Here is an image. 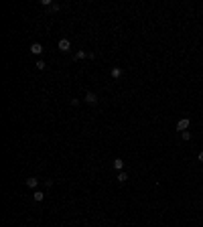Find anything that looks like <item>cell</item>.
<instances>
[{
	"label": "cell",
	"mask_w": 203,
	"mask_h": 227,
	"mask_svg": "<svg viewBox=\"0 0 203 227\" xmlns=\"http://www.w3.org/2000/svg\"><path fill=\"white\" fill-rule=\"evenodd\" d=\"M33 199L37 201V203H41V201H45V193H43V191H35V193H33Z\"/></svg>",
	"instance_id": "cell-8"
},
{
	"label": "cell",
	"mask_w": 203,
	"mask_h": 227,
	"mask_svg": "<svg viewBox=\"0 0 203 227\" xmlns=\"http://www.w3.org/2000/svg\"><path fill=\"white\" fill-rule=\"evenodd\" d=\"M197 158H199V162H203V152H199V156H197Z\"/></svg>",
	"instance_id": "cell-14"
},
{
	"label": "cell",
	"mask_w": 203,
	"mask_h": 227,
	"mask_svg": "<svg viewBox=\"0 0 203 227\" xmlns=\"http://www.w3.org/2000/svg\"><path fill=\"white\" fill-rule=\"evenodd\" d=\"M35 65H37V69H39V71H43V69H45V61H43V59H39Z\"/></svg>",
	"instance_id": "cell-11"
},
{
	"label": "cell",
	"mask_w": 203,
	"mask_h": 227,
	"mask_svg": "<svg viewBox=\"0 0 203 227\" xmlns=\"http://www.w3.org/2000/svg\"><path fill=\"white\" fill-rule=\"evenodd\" d=\"M112 164H114V168H116V170H122V168H124V160H122V158H116Z\"/></svg>",
	"instance_id": "cell-9"
},
{
	"label": "cell",
	"mask_w": 203,
	"mask_h": 227,
	"mask_svg": "<svg viewBox=\"0 0 203 227\" xmlns=\"http://www.w3.org/2000/svg\"><path fill=\"white\" fill-rule=\"evenodd\" d=\"M57 47H59V51H61V53H67V51H71V41H69V39H61Z\"/></svg>",
	"instance_id": "cell-1"
},
{
	"label": "cell",
	"mask_w": 203,
	"mask_h": 227,
	"mask_svg": "<svg viewBox=\"0 0 203 227\" xmlns=\"http://www.w3.org/2000/svg\"><path fill=\"white\" fill-rule=\"evenodd\" d=\"M189 126H191V120H189V118H183V120H179V122H177V130H179V132H187V128H189Z\"/></svg>",
	"instance_id": "cell-2"
},
{
	"label": "cell",
	"mask_w": 203,
	"mask_h": 227,
	"mask_svg": "<svg viewBox=\"0 0 203 227\" xmlns=\"http://www.w3.org/2000/svg\"><path fill=\"white\" fill-rule=\"evenodd\" d=\"M85 102L90 103V106H96V103H98V95L94 93V91H87V93H85Z\"/></svg>",
	"instance_id": "cell-3"
},
{
	"label": "cell",
	"mask_w": 203,
	"mask_h": 227,
	"mask_svg": "<svg viewBox=\"0 0 203 227\" xmlns=\"http://www.w3.org/2000/svg\"><path fill=\"white\" fill-rule=\"evenodd\" d=\"M181 138H183L185 142H189V140H191V132H189V130H187V132H181Z\"/></svg>",
	"instance_id": "cell-10"
},
{
	"label": "cell",
	"mask_w": 203,
	"mask_h": 227,
	"mask_svg": "<svg viewBox=\"0 0 203 227\" xmlns=\"http://www.w3.org/2000/svg\"><path fill=\"white\" fill-rule=\"evenodd\" d=\"M85 57H90V53H85L83 49H79V51L73 55V59H75V61H81V59H85Z\"/></svg>",
	"instance_id": "cell-5"
},
{
	"label": "cell",
	"mask_w": 203,
	"mask_h": 227,
	"mask_svg": "<svg viewBox=\"0 0 203 227\" xmlns=\"http://www.w3.org/2000/svg\"><path fill=\"white\" fill-rule=\"evenodd\" d=\"M37 185H39V178H35V176L27 178V187L28 189H37Z\"/></svg>",
	"instance_id": "cell-6"
},
{
	"label": "cell",
	"mask_w": 203,
	"mask_h": 227,
	"mask_svg": "<svg viewBox=\"0 0 203 227\" xmlns=\"http://www.w3.org/2000/svg\"><path fill=\"white\" fill-rule=\"evenodd\" d=\"M110 75H112L114 79H120V77H122V69H120V67H112Z\"/></svg>",
	"instance_id": "cell-7"
},
{
	"label": "cell",
	"mask_w": 203,
	"mask_h": 227,
	"mask_svg": "<svg viewBox=\"0 0 203 227\" xmlns=\"http://www.w3.org/2000/svg\"><path fill=\"white\" fill-rule=\"evenodd\" d=\"M126 178H128L126 172H120V175H118V182H126Z\"/></svg>",
	"instance_id": "cell-12"
},
{
	"label": "cell",
	"mask_w": 203,
	"mask_h": 227,
	"mask_svg": "<svg viewBox=\"0 0 203 227\" xmlns=\"http://www.w3.org/2000/svg\"><path fill=\"white\" fill-rule=\"evenodd\" d=\"M31 53L41 55V53H43V45H41V43H33V45H31Z\"/></svg>",
	"instance_id": "cell-4"
},
{
	"label": "cell",
	"mask_w": 203,
	"mask_h": 227,
	"mask_svg": "<svg viewBox=\"0 0 203 227\" xmlns=\"http://www.w3.org/2000/svg\"><path fill=\"white\" fill-rule=\"evenodd\" d=\"M41 4H43V6H53V4H51V0H41Z\"/></svg>",
	"instance_id": "cell-13"
}]
</instances>
